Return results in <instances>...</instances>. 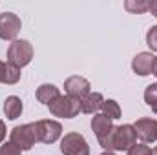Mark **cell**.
Listing matches in <instances>:
<instances>
[{"label": "cell", "instance_id": "6da1fadb", "mask_svg": "<svg viewBox=\"0 0 157 155\" xmlns=\"http://www.w3.org/2000/svg\"><path fill=\"white\" fill-rule=\"evenodd\" d=\"M133 144H137V133L133 124H122V126H113L102 148L104 152H128Z\"/></svg>", "mask_w": 157, "mask_h": 155}, {"label": "cell", "instance_id": "7a4b0ae2", "mask_svg": "<svg viewBox=\"0 0 157 155\" xmlns=\"http://www.w3.org/2000/svg\"><path fill=\"white\" fill-rule=\"evenodd\" d=\"M33 44L26 39H17L13 40L7 47V62L13 64L15 68L22 70L24 66H28L33 60Z\"/></svg>", "mask_w": 157, "mask_h": 155}, {"label": "cell", "instance_id": "3957f363", "mask_svg": "<svg viewBox=\"0 0 157 155\" xmlns=\"http://www.w3.org/2000/svg\"><path fill=\"white\" fill-rule=\"evenodd\" d=\"M49 113L59 119H73L80 113V100L70 95H59L55 100L48 104Z\"/></svg>", "mask_w": 157, "mask_h": 155}, {"label": "cell", "instance_id": "277c9868", "mask_svg": "<svg viewBox=\"0 0 157 155\" xmlns=\"http://www.w3.org/2000/svg\"><path fill=\"white\" fill-rule=\"evenodd\" d=\"M9 142H13L22 152L31 150L39 142L37 141V133H35V122H28V124H22V126H15L9 131Z\"/></svg>", "mask_w": 157, "mask_h": 155}, {"label": "cell", "instance_id": "5b68a950", "mask_svg": "<svg viewBox=\"0 0 157 155\" xmlns=\"http://www.w3.org/2000/svg\"><path fill=\"white\" fill-rule=\"evenodd\" d=\"M35 133L39 142L55 144L59 139H62V124L53 119H42L35 122Z\"/></svg>", "mask_w": 157, "mask_h": 155}, {"label": "cell", "instance_id": "8992f818", "mask_svg": "<svg viewBox=\"0 0 157 155\" xmlns=\"http://www.w3.org/2000/svg\"><path fill=\"white\" fill-rule=\"evenodd\" d=\"M60 152L62 155H90V146L82 133L70 131L60 139Z\"/></svg>", "mask_w": 157, "mask_h": 155}, {"label": "cell", "instance_id": "52a82bcc", "mask_svg": "<svg viewBox=\"0 0 157 155\" xmlns=\"http://www.w3.org/2000/svg\"><path fill=\"white\" fill-rule=\"evenodd\" d=\"M22 29V20L18 15L11 11L0 13V39L2 40H17L18 33Z\"/></svg>", "mask_w": 157, "mask_h": 155}, {"label": "cell", "instance_id": "ba28073f", "mask_svg": "<svg viewBox=\"0 0 157 155\" xmlns=\"http://www.w3.org/2000/svg\"><path fill=\"white\" fill-rule=\"evenodd\" d=\"M64 91H66V95L82 100L88 93H91V84L88 78L80 77V75H71L64 80Z\"/></svg>", "mask_w": 157, "mask_h": 155}, {"label": "cell", "instance_id": "9c48e42d", "mask_svg": "<svg viewBox=\"0 0 157 155\" xmlns=\"http://www.w3.org/2000/svg\"><path fill=\"white\" fill-rule=\"evenodd\" d=\"M133 128H135L137 139H141L144 144L157 141V119H152V117H141V119L135 120Z\"/></svg>", "mask_w": 157, "mask_h": 155}, {"label": "cell", "instance_id": "30bf717a", "mask_svg": "<svg viewBox=\"0 0 157 155\" xmlns=\"http://www.w3.org/2000/svg\"><path fill=\"white\" fill-rule=\"evenodd\" d=\"M91 130H93L99 144L102 146L106 142V139L110 137L112 130H113V120L108 119L106 115H102V113H97V115L91 117Z\"/></svg>", "mask_w": 157, "mask_h": 155}, {"label": "cell", "instance_id": "8fae6325", "mask_svg": "<svg viewBox=\"0 0 157 155\" xmlns=\"http://www.w3.org/2000/svg\"><path fill=\"white\" fill-rule=\"evenodd\" d=\"M154 55H152V51H141V53H137L135 57H133V60H132V70H133V73L135 75H139V77H146V75H150L152 73V66H154Z\"/></svg>", "mask_w": 157, "mask_h": 155}, {"label": "cell", "instance_id": "7c38bea8", "mask_svg": "<svg viewBox=\"0 0 157 155\" xmlns=\"http://www.w3.org/2000/svg\"><path fill=\"white\" fill-rule=\"evenodd\" d=\"M104 97L99 91H91L88 93L82 100H80V113H88V115H97V112L102 108Z\"/></svg>", "mask_w": 157, "mask_h": 155}, {"label": "cell", "instance_id": "4fadbf2b", "mask_svg": "<svg viewBox=\"0 0 157 155\" xmlns=\"http://www.w3.org/2000/svg\"><path fill=\"white\" fill-rule=\"evenodd\" d=\"M24 112V104H22V99L17 97V95H9L6 100H4V115L7 117L9 120H15L22 115Z\"/></svg>", "mask_w": 157, "mask_h": 155}, {"label": "cell", "instance_id": "5bb4252c", "mask_svg": "<svg viewBox=\"0 0 157 155\" xmlns=\"http://www.w3.org/2000/svg\"><path fill=\"white\" fill-rule=\"evenodd\" d=\"M59 95H62L60 93V89L55 86V84H40L39 88H37V91H35V97H37V100H39L40 104H44V106H48L51 100H55Z\"/></svg>", "mask_w": 157, "mask_h": 155}, {"label": "cell", "instance_id": "9a60e30c", "mask_svg": "<svg viewBox=\"0 0 157 155\" xmlns=\"http://www.w3.org/2000/svg\"><path fill=\"white\" fill-rule=\"evenodd\" d=\"M20 77H22V73H20L18 68H15V66L9 64V62H2V60H0V82H2V84L13 86V84H17V82L20 80Z\"/></svg>", "mask_w": 157, "mask_h": 155}, {"label": "cell", "instance_id": "2e32d148", "mask_svg": "<svg viewBox=\"0 0 157 155\" xmlns=\"http://www.w3.org/2000/svg\"><path fill=\"white\" fill-rule=\"evenodd\" d=\"M101 110H102V115H106L108 119H112V120H117V119H121V115H122L119 102L113 100V99H104Z\"/></svg>", "mask_w": 157, "mask_h": 155}, {"label": "cell", "instance_id": "e0dca14e", "mask_svg": "<svg viewBox=\"0 0 157 155\" xmlns=\"http://www.w3.org/2000/svg\"><path fill=\"white\" fill-rule=\"evenodd\" d=\"M148 6L150 2L148 0H126L124 2V9L128 13H133V15H143L148 11Z\"/></svg>", "mask_w": 157, "mask_h": 155}, {"label": "cell", "instance_id": "ac0fdd59", "mask_svg": "<svg viewBox=\"0 0 157 155\" xmlns=\"http://www.w3.org/2000/svg\"><path fill=\"white\" fill-rule=\"evenodd\" d=\"M144 102L148 108H152V112L157 113V82L148 84L144 89Z\"/></svg>", "mask_w": 157, "mask_h": 155}, {"label": "cell", "instance_id": "d6986e66", "mask_svg": "<svg viewBox=\"0 0 157 155\" xmlns=\"http://www.w3.org/2000/svg\"><path fill=\"white\" fill-rule=\"evenodd\" d=\"M126 155H152V148L150 146H146L144 142H139V144H133Z\"/></svg>", "mask_w": 157, "mask_h": 155}, {"label": "cell", "instance_id": "ffe728a7", "mask_svg": "<svg viewBox=\"0 0 157 155\" xmlns=\"http://www.w3.org/2000/svg\"><path fill=\"white\" fill-rule=\"evenodd\" d=\"M146 46L157 53V26H152L146 31Z\"/></svg>", "mask_w": 157, "mask_h": 155}, {"label": "cell", "instance_id": "44dd1931", "mask_svg": "<svg viewBox=\"0 0 157 155\" xmlns=\"http://www.w3.org/2000/svg\"><path fill=\"white\" fill-rule=\"evenodd\" d=\"M0 155H22V150L17 148L13 142H4L0 146Z\"/></svg>", "mask_w": 157, "mask_h": 155}, {"label": "cell", "instance_id": "7402d4cb", "mask_svg": "<svg viewBox=\"0 0 157 155\" xmlns=\"http://www.w3.org/2000/svg\"><path fill=\"white\" fill-rule=\"evenodd\" d=\"M6 133H7L6 122H4V120H0V144H2V142H4V139H6Z\"/></svg>", "mask_w": 157, "mask_h": 155}, {"label": "cell", "instance_id": "603a6c76", "mask_svg": "<svg viewBox=\"0 0 157 155\" xmlns=\"http://www.w3.org/2000/svg\"><path fill=\"white\" fill-rule=\"evenodd\" d=\"M148 11L157 18V0H150V6H148Z\"/></svg>", "mask_w": 157, "mask_h": 155}, {"label": "cell", "instance_id": "cb8c5ba5", "mask_svg": "<svg viewBox=\"0 0 157 155\" xmlns=\"http://www.w3.org/2000/svg\"><path fill=\"white\" fill-rule=\"evenodd\" d=\"M152 75H155V77H157V57L154 59V66H152Z\"/></svg>", "mask_w": 157, "mask_h": 155}, {"label": "cell", "instance_id": "d4e9b609", "mask_svg": "<svg viewBox=\"0 0 157 155\" xmlns=\"http://www.w3.org/2000/svg\"><path fill=\"white\" fill-rule=\"evenodd\" d=\"M101 155H117V153H115V152H102Z\"/></svg>", "mask_w": 157, "mask_h": 155}, {"label": "cell", "instance_id": "484cf974", "mask_svg": "<svg viewBox=\"0 0 157 155\" xmlns=\"http://www.w3.org/2000/svg\"><path fill=\"white\" fill-rule=\"evenodd\" d=\"M152 155H157V146L154 148V150H152Z\"/></svg>", "mask_w": 157, "mask_h": 155}]
</instances>
